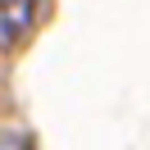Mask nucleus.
Listing matches in <instances>:
<instances>
[{"label": "nucleus", "instance_id": "obj_1", "mask_svg": "<svg viewBox=\"0 0 150 150\" xmlns=\"http://www.w3.org/2000/svg\"><path fill=\"white\" fill-rule=\"evenodd\" d=\"M41 0H0V50L18 46L28 37V28L37 23Z\"/></svg>", "mask_w": 150, "mask_h": 150}, {"label": "nucleus", "instance_id": "obj_2", "mask_svg": "<svg viewBox=\"0 0 150 150\" xmlns=\"http://www.w3.org/2000/svg\"><path fill=\"white\" fill-rule=\"evenodd\" d=\"M0 150H28L23 141H0Z\"/></svg>", "mask_w": 150, "mask_h": 150}]
</instances>
